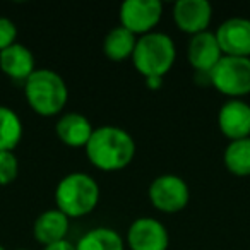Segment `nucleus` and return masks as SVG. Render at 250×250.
<instances>
[{"instance_id": "3", "label": "nucleus", "mask_w": 250, "mask_h": 250, "mask_svg": "<svg viewBox=\"0 0 250 250\" xmlns=\"http://www.w3.org/2000/svg\"><path fill=\"white\" fill-rule=\"evenodd\" d=\"M101 188L94 177L84 171H72L60 178L55 187V208L70 219L83 218L100 204Z\"/></svg>"}, {"instance_id": "14", "label": "nucleus", "mask_w": 250, "mask_h": 250, "mask_svg": "<svg viewBox=\"0 0 250 250\" xmlns=\"http://www.w3.org/2000/svg\"><path fill=\"white\" fill-rule=\"evenodd\" d=\"M93 130L91 120L79 111H63L55 124L57 137L69 147H86Z\"/></svg>"}, {"instance_id": "19", "label": "nucleus", "mask_w": 250, "mask_h": 250, "mask_svg": "<svg viewBox=\"0 0 250 250\" xmlns=\"http://www.w3.org/2000/svg\"><path fill=\"white\" fill-rule=\"evenodd\" d=\"M226 170L235 177L250 175V137L229 141L223 153Z\"/></svg>"}, {"instance_id": "8", "label": "nucleus", "mask_w": 250, "mask_h": 250, "mask_svg": "<svg viewBox=\"0 0 250 250\" xmlns=\"http://www.w3.org/2000/svg\"><path fill=\"white\" fill-rule=\"evenodd\" d=\"M125 245L129 250H168L170 233L160 219L143 216L130 223L125 233Z\"/></svg>"}, {"instance_id": "16", "label": "nucleus", "mask_w": 250, "mask_h": 250, "mask_svg": "<svg viewBox=\"0 0 250 250\" xmlns=\"http://www.w3.org/2000/svg\"><path fill=\"white\" fill-rule=\"evenodd\" d=\"M137 45V36L125 29L124 26H115L106 33L103 40V53L111 62L130 60Z\"/></svg>"}, {"instance_id": "12", "label": "nucleus", "mask_w": 250, "mask_h": 250, "mask_svg": "<svg viewBox=\"0 0 250 250\" xmlns=\"http://www.w3.org/2000/svg\"><path fill=\"white\" fill-rule=\"evenodd\" d=\"M223 52L214 31H204L190 36L187 45V60L195 74H209L221 60Z\"/></svg>"}, {"instance_id": "7", "label": "nucleus", "mask_w": 250, "mask_h": 250, "mask_svg": "<svg viewBox=\"0 0 250 250\" xmlns=\"http://www.w3.org/2000/svg\"><path fill=\"white\" fill-rule=\"evenodd\" d=\"M163 11V2L160 0H125L118 9V19L120 26L139 38L156 29Z\"/></svg>"}, {"instance_id": "18", "label": "nucleus", "mask_w": 250, "mask_h": 250, "mask_svg": "<svg viewBox=\"0 0 250 250\" xmlns=\"http://www.w3.org/2000/svg\"><path fill=\"white\" fill-rule=\"evenodd\" d=\"M24 134L22 120L11 106L0 104V151H14Z\"/></svg>"}, {"instance_id": "20", "label": "nucleus", "mask_w": 250, "mask_h": 250, "mask_svg": "<svg viewBox=\"0 0 250 250\" xmlns=\"http://www.w3.org/2000/svg\"><path fill=\"white\" fill-rule=\"evenodd\" d=\"M19 175V160L14 151H0V187L11 185Z\"/></svg>"}, {"instance_id": "9", "label": "nucleus", "mask_w": 250, "mask_h": 250, "mask_svg": "<svg viewBox=\"0 0 250 250\" xmlns=\"http://www.w3.org/2000/svg\"><path fill=\"white\" fill-rule=\"evenodd\" d=\"M171 18L182 33L195 36L208 31L212 21V5L208 0H177L171 9Z\"/></svg>"}, {"instance_id": "2", "label": "nucleus", "mask_w": 250, "mask_h": 250, "mask_svg": "<svg viewBox=\"0 0 250 250\" xmlns=\"http://www.w3.org/2000/svg\"><path fill=\"white\" fill-rule=\"evenodd\" d=\"M22 89L29 108L40 117H60L69 101L65 79L48 67L36 69L22 84Z\"/></svg>"}, {"instance_id": "15", "label": "nucleus", "mask_w": 250, "mask_h": 250, "mask_svg": "<svg viewBox=\"0 0 250 250\" xmlns=\"http://www.w3.org/2000/svg\"><path fill=\"white\" fill-rule=\"evenodd\" d=\"M70 228V218L63 214L60 209L52 208L43 211L33 225V236L43 247L53 245L67 240V233Z\"/></svg>"}, {"instance_id": "5", "label": "nucleus", "mask_w": 250, "mask_h": 250, "mask_svg": "<svg viewBox=\"0 0 250 250\" xmlns=\"http://www.w3.org/2000/svg\"><path fill=\"white\" fill-rule=\"evenodd\" d=\"M209 86L228 96V100H243L250 94V57L223 55L209 72Z\"/></svg>"}, {"instance_id": "22", "label": "nucleus", "mask_w": 250, "mask_h": 250, "mask_svg": "<svg viewBox=\"0 0 250 250\" xmlns=\"http://www.w3.org/2000/svg\"><path fill=\"white\" fill-rule=\"evenodd\" d=\"M43 250H76V243L69 242V240H63V242L53 243V245L43 247Z\"/></svg>"}, {"instance_id": "24", "label": "nucleus", "mask_w": 250, "mask_h": 250, "mask_svg": "<svg viewBox=\"0 0 250 250\" xmlns=\"http://www.w3.org/2000/svg\"><path fill=\"white\" fill-rule=\"evenodd\" d=\"M0 250H7V249H5V247H4V245H0Z\"/></svg>"}, {"instance_id": "23", "label": "nucleus", "mask_w": 250, "mask_h": 250, "mask_svg": "<svg viewBox=\"0 0 250 250\" xmlns=\"http://www.w3.org/2000/svg\"><path fill=\"white\" fill-rule=\"evenodd\" d=\"M146 86L153 91L160 89V87L163 86V79H160V77H151V79H146Z\"/></svg>"}, {"instance_id": "6", "label": "nucleus", "mask_w": 250, "mask_h": 250, "mask_svg": "<svg viewBox=\"0 0 250 250\" xmlns=\"http://www.w3.org/2000/svg\"><path fill=\"white\" fill-rule=\"evenodd\" d=\"M147 197L154 209L165 214H175L184 211L190 201L188 184L175 173L158 175L147 188Z\"/></svg>"}, {"instance_id": "11", "label": "nucleus", "mask_w": 250, "mask_h": 250, "mask_svg": "<svg viewBox=\"0 0 250 250\" xmlns=\"http://www.w3.org/2000/svg\"><path fill=\"white\" fill-rule=\"evenodd\" d=\"M218 127L228 141L250 137V104L245 100H226L219 106Z\"/></svg>"}, {"instance_id": "13", "label": "nucleus", "mask_w": 250, "mask_h": 250, "mask_svg": "<svg viewBox=\"0 0 250 250\" xmlns=\"http://www.w3.org/2000/svg\"><path fill=\"white\" fill-rule=\"evenodd\" d=\"M36 67V59L33 52L22 43L16 42L9 48L0 52V72L5 74L14 83H26Z\"/></svg>"}, {"instance_id": "1", "label": "nucleus", "mask_w": 250, "mask_h": 250, "mask_svg": "<svg viewBox=\"0 0 250 250\" xmlns=\"http://www.w3.org/2000/svg\"><path fill=\"white\" fill-rule=\"evenodd\" d=\"M84 153L96 170L113 173L132 163L136 156V141L118 125H100L93 130Z\"/></svg>"}, {"instance_id": "17", "label": "nucleus", "mask_w": 250, "mask_h": 250, "mask_svg": "<svg viewBox=\"0 0 250 250\" xmlns=\"http://www.w3.org/2000/svg\"><path fill=\"white\" fill-rule=\"evenodd\" d=\"M76 250H125V238L113 228H91L77 240Z\"/></svg>"}, {"instance_id": "4", "label": "nucleus", "mask_w": 250, "mask_h": 250, "mask_svg": "<svg viewBox=\"0 0 250 250\" xmlns=\"http://www.w3.org/2000/svg\"><path fill=\"white\" fill-rule=\"evenodd\" d=\"M134 69L144 77H160L163 79L175 65L177 60V45L167 33L153 31L137 38V45L132 55Z\"/></svg>"}, {"instance_id": "10", "label": "nucleus", "mask_w": 250, "mask_h": 250, "mask_svg": "<svg viewBox=\"0 0 250 250\" xmlns=\"http://www.w3.org/2000/svg\"><path fill=\"white\" fill-rule=\"evenodd\" d=\"M223 55L250 57V19L228 18L214 31Z\"/></svg>"}, {"instance_id": "21", "label": "nucleus", "mask_w": 250, "mask_h": 250, "mask_svg": "<svg viewBox=\"0 0 250 250\" xmlns=\"http://www.w3.org/2000/svg\"><path fill=\"white\" fill-rule=\"evenodd\" d=\"M18 42V26L11 18L0 16V52Z\"/></svg>"}, {"instance_id": "25", "label": "nucleus", "mask_w": 250, "mask_h": 250, "mask_svg": "<svg viewBox=\"0 0 250 250\" xmlns=\"http://www.w3.org/2000/svg\"><path fill=\"white\" fill-rule=\"evenodd\" d=\"M16 250H29V249H16Z\"/></svg>"}]
</instances>
